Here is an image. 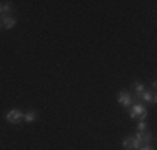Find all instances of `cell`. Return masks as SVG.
<instances>
[{
  "mask_svg": "<svg viewBox=\"0 0 157 150\" xmlns=\"http://www.w3.org/2000/svg\"><path fill=\"white\" fill-rule=\"evenodd\" d=\"M7 122L9 123H20V120L24 118V115H22V112L18 110V108H12V110L7 114Z\"/></svg>",
  "mask_w": 157,
  "mask_h": 150,
  "instance_id": "4",
  "label": "cell"
},
{
  "mask_svg": "<svg viewBox=\"0 0 157 150\" xmlns=\"http://www.w3.org/2000/svg\"><path fill=\"white\" fill-rule=\"evenodd\" d=\"M117 102L122 103L124 107H130V105H132V93H129V92H119L117 93Z\"/></svg>",
  "mask_w": 157,
  "mask_h": 150,
  "instance_id": "5",
  "label": "cell"
},
{
  "mask_svg": "<svg viewBox=\"0 0 157 150\" xmlns=\"http://www.w3.org/2000/svg\"><path fill=\"white\" fill-rule=\"evenodd\" d=\"M139 150H154V147H152V145H140V147H139Z\"/></svg>",
  "mask_w": 157,
  "mask_h": 150,
  "instance_id": "12",
  "label": "cell"
},
{
  "mask_svg": "<svg viewBox=\"0 0 157 150\" xmlns=\"http://www.w3.org/2000/svg\"><path fill=\"white\" fill-rule=\"evenodd\" d=\"M144 90H145V87H144V85H142V84H140V82H136V95H137V97H139V95H140V93H142V92H144Z\"/></svg>",
  "mask_w": 157,
  "mask_h": 150,
  "instance_id": "10",
  "label": "cell"
},
{
  "mask_svg": "<svg viewBox=\"0 0 157 150\" xmlns=\"http://www.w3.org/2000/svg\"><path fill=\"white\" fill-rule=\"evenodd\" d=\"M139 97H140L142 100H144V102L155 103V93H154V92H149V90H144V92H142Z\"/></svg>",
  "mask_w": 157,
  "mask_h": 150,
  "instance_id": "7",
  "label": "cell"
},
{
  "mask_svg": "<svg viewBox=\"0 0 157 150\" xmlns=\"http://www.w3.org/2000/svg\"><path fill=\"white\" fill-rule=\"evenodd\" d=\"M24 118H25V122H27V123H32L33 120L37 118V114L33 110H30V112H27V114L24 115Z\"/></svg>",
  "mask_w": 157,
  "mask_h": 150,
  "instance_id": "9",
  "label": "cell"
},
{
  "mask_svg": "<svg viewBox=\"0 0 157 150\" xmlns=\"http://www.w3.org/2000/svg\"><path fill=\"white\" fill-rule=\"evenodd\" d=\"M145 127H147V123H145V120H139V123H137V132H144Z\"/></svg>",
  "mask_w": 157,
  "mask_h": 150,
  "instance_id": "11",
  "label": "cell"
},
{
  "mask_svg": "<svg viewBox=\"0 0 157 150\" xmlns=\"http://www.w3.org/2000/svg\"><path fill=\"white\" fill-rule=\"evenodd\" d=\"M17 20L13 15H2L0 17V30H9L12 27H15Z\"/></svg>",
  "mask_w": 157,
  "mask_h": 150,
  "instance_id": "2",
  "label": "cell"
},
{
  "mask_svg": "<svg viewBox=\"0 0 157 150\" xmlns=\"http://www.w3.org/2000/svg\"><path fill=\"white\" fill-rule=\"evenodd\" d=\"M129 115H130L132 118H137V117H139L140 120H145V117H147V108H145L142 103H134V105H130Z\"/></svg>",
  "mask_w": 157,
  "mask_h": 150,
  "instance_id": "1",
  "label": "cell"
},
{
  "mask_svg": "<svg viewBox=\"0 0 157 150\" xmlns=\"http://www.w3.org/2000/svg\"><path fill=\"white\" fill-rule=\"evenodd\" d=\"M132 137L136 138L140 145H147V144H151V142H152V133L151 132H145V130H144V132H136Z\"/></svg>",
  "mask_w": 157,
  "mask_h": 150,
  "instance_id": "3",
  "label": "cell"
},
{
  "mask_svg": "<svg viewBox=\"0 0 157 150\" xmlns=\"http://www.w3.org/2000/svg\"><path fill=\"white\" fill-rule=\"evenodd\" d=\"M12 10H13L12 3L5 2V3L2 5V15H12Z\"/></svg>",
  "mask_w": 157,
  "mask_h": 150,
  "instance_id": "8",
  "label": "cell"
},
{
  "mask_svg": "<svg viewBox=\"0 0 157 150\" xmlns=\"http://www.w3.org/2000/svg\"><path fill=\"white\" fill-rule=\"evenodd\" d=\"M122 147H124L125 150H139L140 144L134 137H125L124 142H122Z\"/></svg>",
  "mask_w": 157,
  "mask_h": 150,
  "instance_id": "6",
  "label": "cell"
},
{
  "mask_svg": "<svg viewBox=\"0 0 157 150\" xmlns=\"http://www.w3.org/2000/svg\"><path fill=\"white\" fill-rule=\"evenodd\" d=\"M0 15H2V5H0Z\"/></svg>",
  "mask_w": 157,
  "mask_h": 150,
  "instance_id": "13",
  "label": "cell"
}]
</instances>
